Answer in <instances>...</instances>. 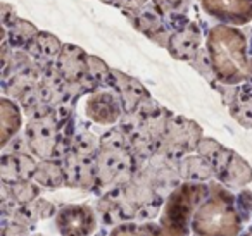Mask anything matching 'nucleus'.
Masks as SVG:
<instances>
[{
	"instance_id": "nucleus-18",
	"label": "nucleus",
	"mask_w": 252,
	"mask_h": 236,
	"mask_svg": "<svg viewBox=\"0 0 252 236\" xmlns=\"http://www.w3.org/2000/svg\"><path fill=\"white\" fill-rule=\"evenodd\" d=\"M57 208L52 202L45 200V198H36L35 202H30L25 205H18V207L12 210V214L9 217H2V219H9V221L16 222L19 226H25V228H33L38 221L43 219L54 217L57 214Z\"/></svg>"
},
{
	"instance_id": "nucleus-29",
	"label": "nucleus",
	"mask_w": 252,
	"mask_h": 236,
	"mask_svg": "<svg viewBox=\"0 0 252 236\" xmlns=\"http://www.w3.org/2000/svg\"><path fill=\"white\" fill-rule=\"evenodd\" d=\"M190 66H192L193 69H195L197 73L204 78V80L209 81L213 87L218 83V76H216V73H214L213 60H211L209 50H207V49H204V47H202V49L199 50V54L195 56V59L190 62Z\"/></svg>"
},
{
	"instance_id": "nucleus-24",
	"label": "nucleus",
	"mask_w": 252,
	"mask_h": 236,
	"mask_svg": "<svg viewBox=\"0 0 252 236\" xmlns=\"http://www.w3.org/2000/svg\"><path fill=\"white\" fill-rule=\"evenodd\" d=\"M40 30L33 23L18 18L9 30H2V42H9L14 50H26L38 36Z\"/></svg>"
},
{
	"instance_id": "nucleus-1",
	"label": "nucleus",
	"mask_w": 252,
	"mask_h": 236,
	"mask_svg": "<svg viewBox=\"0 0 252 236\" xmlns=\"http://www.w3.org/2000/svg\"><path fill=\"white\" fill-rule=\"evenodd\" d=\"M206 49L220 83H252V56H249L247 38L240 30L228 25L214 26L207 35Z\"/></svg>"
},
{
	"instance_id": "nucleus-38",
	"label": "nucleus",
	"mask_w": 252,
	"mask_h": 236,
	"mask_svg": "<svg viewBox=\"0 0 252 236\" xmlns=\"http://www.w3.org/2000/svg\"><path fill=\"white\" fill-rule=\"evenodd\" d=\"M32 236H45V235H32Z\"/></svg>"
},
{
	"instance_id": "nucleus-12",
	"label": "nucleus",
	"mask_w": 252,
	"mask_h": 236,
	"mask_svg": "<svg viewBox=\"0 0 252 236\" xmlns=\"http://www.w3.org/2000/svg\"><path fill=\"white\" fill-rule=\"evenodd\" d=\"M202 49V31L192 21H187L178 30H175L168 45V52L173 59L183 60V62H192L199 50Z\"/></svg>"
},
{
	"instance_id": "nucleus-17",
	"label": "nucleus",
	"mask_w": 252,
	"mask_h": 236,
	"mask_svg": "<svg viewBox=\"0 0 252 236\" xmlns=\"http://www.w3.org/2000/svg\"><path fill=\"white\" fill-rule=\"evenodd\" d=\"M63 47L64 43H61L56 35L49 31H40L38 36L32 42V45L26 49V52L42 69H50L57 64Z\"/></svg>"
},
{
	"instance_id": "nucleus-19",
	"label": "nucleus",
	"mask_w": 252,
	"mask_h": 236,
	"mask_svg": "<svg viewBox=\"0 0 252 236\" xmlns=\"http://www.w3.org/2000/svg\"><path fill=\"white\" fill-rule=\"evenodd\" d=\"M178 173L183 183H193V184H206L214 179V171L211 164L199 153H190L183 157L178 162Z\"/></svg>"
},
{
	"instance_id": "nucleus-13",
	"label": "nucleus",
	"mask_w": 252,
	"mask_h": 236,
	"mask_svg": "<svg viewBox=\"0 0 252 236\" xmlns=\"http://www.w3.org/2000/svg\"><path fill=\"white\" fill-rule=\"evenodd\" d=\"M112 88H114L119 100H121L125 114H133L145 100L152 98L147 88L137 78L118 69H112Z\"/></svg>"
},
{
	"instance_id": "nucleus-8",
	"label": "nucleus",
	"mask_w": 252,
	"mask_h": 236,
	"mask_svg": "<svg viewBox=\"0 0 252 236\" xmlns=\"http://www.w3.org/2000/svg\"><path fill=\"white\" fill-rule=\"evenodd\" d=\"M97 214L100 221L111 228L125 224V222L138 221V210L131 198L128 197L125 186L114 188V190L100 195L97 202Z\"/></svg>"
},
{
	"instance_id": "nucleus-28",
	"label": "nucleus",
	"mask_w": 252,
	"mask_h": 236,
	"mask_svg": "<svg viewBox=\"0 0 252 236\" xmlns=\"http://www.w3.org/2000/svg\"><path fill=\"white\" fill-rule=\"evenodd\" d=\"M5 186H7L9 195H11V198L16 202V205H25V204H30V202H35L36 198H40V193H42V188L33 179L23 181V183L5 184Z\"/></svg>"
},
{
	"instance_id": "nucleus-7",
	"label": "nucleus",
	"mask_w": 252,
	"mask_h": 236,
	"mask_svg": "<svg viewBox=\"0 0 252 236\" xmlns=\"http://www.w3.org/2000/svg\"><path fill=\"white\" fill-rule=\"evenodd\" d=\"M97 224L98 214L87 204L64 205L56 214V228L61 236H92Z\"/></svg>"
},
{
	"instance_id": "nucleus-37",
	"label": "nucleus",
	"mask_w": 252,
	"mask_h": 236,
	"mask_svg": "<svg viewBox=\"0 0 252 236\" xmlns=\"http://www.w3.org/2000/svg\"><path fill=\"white\" fill-rule=\"evenodd\" d=\"M102 4H107V5H114V0H100Z\"/></svg>"
},
{
	"instance_id": "nucleus-34",
	"label": "nucleus",
	"mask_w": 252,
	"mask_h": 236,
	"mask_svg": "<svg viewBox=\"0 0 252 236\" xmlns=\"http://www.w3.org/2000/svg\"><path fill=\"white\" fill-rule=\"evenodd\" d=\"M151 0H114V7L121 9L123 14L126 12H137L144 9Z\"/></svg>"
},
{
	"instance_id": "nucleus-39",
	"label": "nucleus",
	"mask_w": 252,
	"mask_h": 236,
	"mask_svg": "<svg viewBox=\"0 0 252 236\" xmlns=\"http://www.w3.org/2000/svg\"><path fill=\"white\" fill-rule=\"evenodd\" d=\"M251 54H252V40H251Z\"/></svg>"
},
{
	"instance_id": "nucleus-35",
	"label": "nucleus",
	"mask_w": 252,
	"mask_h": 236,
	"mask_svg": "<svg viewBox=\"0 0 252 236\" xmlns=\"http://www.w3.org/2000/svg\"><path fill=\"white\" fill-rule=\"evenodd\" d=\"M0 18H2V30H9L14 21L18 19L16 16V9L11 4H2L0 5Z\"/></svg>"
},
{
	"instance_id": "nucleus-15",
	"label": "nucleus",
	"mask_w": 252,
	"mask_h": 236,
	"mask_svg": "<svg viewBox=\"0 0 252 236\" xmlns=\"http://www.w3.org/2000/svg\"><path fill=\"white\" fill-rule=\"evenodd\" d=\"M40 160L32 153H2L0 159V181L5 184L32 181Z\"/></svg>"
},
{
	"instance_id": "nucleus-10",
	"label": "nucleus",
	"mask_w": 252,
	"mask_h": 236,
	"mask_svg": "<svg viewBox=\"0 0 252 236\" xmlns=\"http://www.w3.org/2000/svg\"><path fill=\"white\" fill-rule=\"evenodd\" d=\"M85 116L90 121L102 126L118 124L123 119V105L119 100L114 88L109 90H98L95 93H90L85 102Z\"/></svg>"
},
{
	"instance_id": "nucleus-31",
	"label": "nucleus",
	"mask_w": 252,
	"mask_h": 236,
	"mask_svg": "<svg viewBox=\"0 0 252 236\" xmlns=\"http://www.w3.org/2000/svg\"><path fill=\"white\" fill-rule=\"evenodd\" d=\"M2 150H4V153H32L25 133H23V135L14 136V138H12ZM32 155H33V153H32Z\"/></svg>"
},
{
	"instance_id": "nucleus-11",
	"label": "nucleus",
	"mask_w": 252,
	"mask_h": 236,
	"mask_svg": "<svg viewBox=\"0 0 252 236\" xmlns=\"http://www.w3.org/2000/svg\"><path fill=\"white\" fill-rule=\"evenodd\" d=\"M66 186L94 191L97 183V157H81L71 152L63 160Z\"/></svg>"
},
{
	"instance_id": "nucleus-33",
	"label": "nucleus",
	"mask_w": 252,
	"mask_h": 236,
	"mask_svg": "<svg viewBox=\"0 0 252 236\" xmlns=\"http://www.w3.org/2000/svg\"><path fill=\"white\" fill-rule=\"evenodd\" d=\"M0 236H32L30 229L25 226H19L16 222L9 221V219H2V231Z\"/></svg>"
},
{
	"instance_id": "nucleus-20",
	"label": "nucleus",
	"mask_w": 252,
	"mask_h": 236,
	"mask_svg": "<svg viewBox=\"0 0 252 236\" xmlns=\"http://www.w3.org/2000/svg\"><path fill=\"white\" fill-rule=\"evenodd\" d=\"M216 181L223 184V186L230 188V190H240V188L247 186L252 181L251 164L235 152L230 162H228V166L224 167V171L220 174V177Z\"/></svg>"
},
{
	"instance_id": "nucleus-21",
	"label": "nucleus",
	"mask_w": 252,
	"mask_h": 236,
	"mask_svg": "<svg viewBox=\"0 0 252 236\" xmlns=\"http://www.w3.org/2000/svg\"><path fill=\"white\" fill-rule=\"evenodd\" d=\"M197 153L202 155L204 159L211 164V167H213V171H214V179H218L220 174L224 171V167L228 166V162H230V159L233 157L235 152L228 148V147L221 145V143L216 142L214 138H206V136H204V138L200 140L199 147H197Z\"/></svg>"
},
{
	"instance_id": "nucleus-4",
	"label": "nucleus",
	"mask_w": 252,
	"mask_h": 236,
	"mask_svg": "<svg viewBox=\"0 0 252 236\" xmlns=\"http://www.w3.org/2000/svg\"><path fill=\"white\" fill-rule=\"evenodd\" d=\"M211 193L209 183H182L164 202L159 226L162 236H189L197 208L207 200Z\"/></svg>"
},
{
	"instance_id": "nucleus-2",
	"label": "nucleus",
	"mask_w": 252,
	"mask_h": 236,
	"mask_svg": "<svg viewBox=\"0 0 252 236\" xmlns=\"http://www.w3.org/2000/svg\"><path fill=\"white\" fill-rule=\"evenodd\" d=\"M140 162L131 152L128 138L119 126L100 136V150L97 155V183L95 193L98 197L114 188H123L133 181Z\"/></svg>"
},
{
	"instance_id": "nucleus-16",
	"label": "nucleus",
	"mask_w": 252,
	"mask_h": 236,
	"mask_svg": "<svg viewBox=\"0 0 252 236\" xmlns=\"http://www.w3.org/2000/svg\"><path fill=\"white\" fill-rule=\"evenodd\" d=\"M88 57L81 47L64 43L56 67L67 83H81L88 76Z\"/></svg>"
},
{
	"instance_id": "nucleus-27",
	"label": "nucleus",
	"mask_w": 252,
	"mask_h": 236,
	"mask_svg": "<svg viewBox=\"0 0 252 236\" xmlns=\"http://www.w3.org/2000/svg\"><path fill=\"white\" fill-rule=\"evenodd\" d=\"M98 150H100V138H97L88 129L76 131V135L73 138V148H71V152L81 157H97Z\"/></svg>"
},
{
	"instance_id": "nucleus-9",
	"label": "nucleus",
	"mask_w": 252,
	"mask_h": 236,
	"mask_svg": "<svg viewBox=\"0 0 252 236\" xmlns=\"http://www.w3.org/2000/svg\"><path fill=\"white\" fill-rule=\"evenodd\" d=\"M126 18L130 19L131 26L149 40L158 43L159 47L168 49L173 31H169L168 25L164 23V12L152 2L137 12H126Z\"/></svg>"
},
{
	"instance_id": "nucleus-14",
	"label": "nucleus",
	"mask_w": 252,
	"mask_h": 236,
	"mask_svg": "<svg viewBox=\"0 0 252 236\" xmlns=\"http://www.w3.org/2000/svg\"><path fill=\"white\" fill-rule=\"evenodd\" d=\"M204 11L224 25H245L252 21V0H200Z\"/></svg>"
},
{
	"instance_id": "nucleus-36",
	"label": "nucleus",
	"mask_w": 252,
	"mask_h": 236,
	"mask_svg": "<svg viewBox=\"0 0 252 236\" xmlns=\"http://www.w3.org/2000/svg\"><path fill=\"white\" fill-rule=\"evenodd\" d=\"M240 236H252V226H251V228L247 229V231H244V233H242Z\"/></svg>"
},
{
	"instance_id": "nucleus-25",
	"label": "nucleus",
	"mask_w": 252,
	"mask_h": 236,
	"mask_svg": "<svg viewBox=\"0 0 252 236\" xmlns=\"http://www.w3.org/2000/svg\"><path fill=\"white\" fill-rule=\"evenodd\" d=\"M230 114L242 128L252 129V83L238 85L237 100L230 105Z\"/></svg>"
},
{
	"instance_id": "nucleus-5",
	"label": "nucleus",
	"mask_w": 252,
	"mask_h": 236,
	"mask_svg": "<svg viewBox=\"0 0 252 236\" xmlns=\"http://www.w3.org/2000/svg\"><path fill=\"white\" fill-rule=\"evenodd\" d=\"M202 138V128L195 121L171 114L168 119L161 148H159V155L178 164L183 157L197 152V147Z\"/></svg>"
},
{
	"instance_id": "nucleus-3",
	"label": "nucleus",
	"mask_w": 252,
	"mask_h": 236,
	"mask_svg": "<svg viewBox=\"0 0 252 236\" xmlns=\"http://www.w3.org/2000/svg\"><path fill=\"white\" fill-rule=\"evenodd\" d=\"M209 188V197L193 215V236H240L244 221L235 207V195L218 181H211Z\"/></svg>"
},
{
	"instance_id": "nucleus-32",
	"label": "nucleus",
	"mask_w": 252,
	"mask_h": 236,
	"mask_svg": "<svg viewBox=\"0 0 252 236\" xmlns=\"http://www.w3.org/2000/svg\"><path fill=\"white\" fill-rule=\"evenodd\" d=\"M164 14H180L185 11L187 0H152Z\"/></svg>"
},
{
	"instance_id": "nucleus-6",
	"label": "nucleus",
	"mask_w": 252,
	"mask_h": 236,
	"mask_svg": "<svg viewBox=\"0 0 252 236\" xmlns=\"http://www.w3.org/2000/svg\"><path fill=\"white\" fill-rule=\"evenodd\" d=\"M61 135V124L57 119V111L42 118L30 119L25 128V136L28 140L30 150L40 160H49L54 157L57 142Z\"/></svg>"
},
{
	"instance_id": "nucleus-22",
	"label": "nucleus",
	"mask_w": 252,
	"mask_h": 236,
	"mask_svg": "<svg viewBox=\"0 0 252 236\" xmlns=\"http://www.w3.org/2000/svg\"><path fill=\"white\" fill-rule=\"evenodd\" d=\"M21 128V109L14 100L4 97L0 100V129H2V148L19 135Z\"/></svg>"
},
{
	"instance_id": "nucleus-23",
	"label": "nucleus",
	"mask_w": 252,
	"mask_h": 236,
	"mask_svg": "<svg viewBox=\"0 0 252 236\" xmlns=\"http://www.w3.org/2000/svg\"><path fill=\"white\" fill-rule=\"evenodd\" d=\"M33 181L42 190H59L66 186V174H64L63 162L59 160H40Z\"/></svg>"
},
{
	"instance_id": "nucleus-30",
	"label": "nucleus",
	"mask_w": 252,
	"mask_h": 236,
	"mask_svg": "<svg viewBox=\"0 0 252 236\" xmlns=\"http://www.w3.org/2000/svg\"><path fill=\"white\" fill-rule=\"evenodd\" d=\"M235 207H237L242 221L247 222L252 217V191L251 190L238 191L235 195Z\"/></svg>"
},
{
	"instance_id": "nucleus-26",
	"label": "nucleus",
	"mask_w": 252,
	"mask_h": 236,
	"mask_svg": "<svg viewBox=\"0 0 252 236\" xmlns=\"http://www.w3.org/2000/svg\"><path fill=\"white\" fill-rule=\"evenodd\" d=\"M109 236H162V229L159 226V222L154 221H131L111 228Z\"/></svg>"
}]
</instances>
